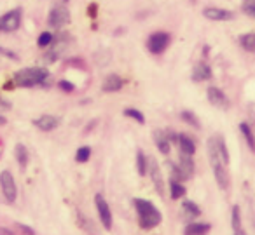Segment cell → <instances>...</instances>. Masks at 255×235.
Listing matches in <instances>:
<instances>
[{
  "mask_svg": "<svg viewBox=\"0 0 255 235\" xmlns=\"http://www.w3.org/2000/svg\"><path fill=\"white\" fill-rule=\"evenodd\" d=\"M133 204H135V209H136V214H138V221H140V227L142 228L152 230V228H156L157 225L161 223L163 214H161V211L157 209L150 200L133 199Z\"/></svg>",
  "mask_w": 255,
  "mask_h": 235,
  "instance_id": "obj_1",
  "label": "cell"
},
{
  "mask_svg": "<svg viewBox=\"0 0 255 235\" xmlns=\"http://www.w3.org/2000/svg\"><path fill=\"white\" fill-rule=\"evenodd\" d=\"M49 80V72L47 68L42 67H32V68H23V70L16 72L12 82L18 87H35V85H46Z\"/></svg>",
  "mask_w": 255,
  "mask_h": 235,
  "instance_id": "obj_2",
  "label": "cell"
},
{
  "mask_svg": "<svg viewBox=\"0 0 255 235\" xmlns=\"http://www.w3.org/2000/svg\"><path fill=\"white\" fill-rule=\"evenodd\" d=\"M208 158H210V165H212V171H213V176H215L217 185L220 186V190H227L229 188V174H227L226 165L222 164L219 154H217L213 136L208 140Z\"/></svg>",
  "mask_w": 255,
  "mask_h": 235,
  "instance_id": "obj_3",
  "label": "cell"
},
{
  "mask_svg": "<svg viewBox=\"0 0 255 235\" xmlns=\"http://www.w3.org/2000/svg\"><path fill=\"white\" fill-rule=\"evenodd\" d=\"M0 190H2V195L7 200L9 204H14L18 199V186H16L14 176L11 171H2L0 172Z\"/></svg>",
  "mask_w": 255,
  "mask_h": 235,
  "instance_id": "obj_4",
  "label": "cell"
},
{
  "mask_svg": "<svg viewBox=\"0 0 255 235\" xmlns=\"http://www.w3.org/2000/svg\"><path fill=\"white\" fill-rule=\"evenodd\" d=\"M171 44V35L166 32H154L149 35V39H147V49H149V53L156 54V56H159V54H163L164 51L168 49V46Z\"/></svg>",
  "mask_w": 255,
  "mask_h": 235,
  "instance_id": "obj_5",
  "label": "cell"
},
{
  "mask_svg": "<svg viewBox=\"0 0 255 235\" xmlns=\"http://www.w3.org/2000/svg\"><path fill=\"white\" fill-rule=\"evenodd\" d=\"M23 11L21 9H11L5 14L0 16V32L2 33H12L21 26Z\"/></svg>",
  "mask_w": 255,
  "mask_h": 235,
  "instance_id": "obj_6",
  "label": "cell"
},
{
  "mask_svg": "<svg viewBox=\"0 0 255 235\" xmlns=\"http://www.w3.org/2000/svg\"><path fill=\"white\" fill-rule=\"evenodd\" d=\"M68 40H70V37H68L67 33H63V35H60V37H54L53 44L47 47V53L44 54V63H47V65L54 63V61L61 56V53L67 49Z\"/></svg>",
  "mask_w": 255,
  "mask_h": 235,
  "instance_id": "obj_7",
  "label": "cell"
},
{
  "mask_svg": "<svg viewBox=\"0 0 255 235\" xmlns=\"http://www.w3.org/2000/svg\"><path fill=\"white\" fill-rule=\"evenodd\" d=\"M68 21H70V12H68V9L65 4H56L49 11V16H47V25H49L51 28H56V30L63 28Z\"/></svg>",
  "mask_w": 255,
  "mask_h": 235,
  "instance_id": "obj_8",
  "label": "cell"
},
{
  "mask_svg": "<svg viewBox=\"0 0 255 235\" xmlns=\"http://www.w3.org/2000/svg\"><path fill=\"white\" fill-rule=\"evenodd\" d=\"M95 206H96V211H98V218H100V221H102L103 228H105V230H112V225H114L112 211H110V206L105 197H103V193H96L95 195Z\"/></svg>",
  "mask_w": 255,
  "mask_h": 235,
  "instance_id": "obj_9",
  "label": "cell"
},
{
  "mask_svg": "<svg viewBox=\"0 0 255 235\" xmlns=\"http://www.w3.org/2000/svg\"><path fill=\"white\" fill-rule=\"evenodd\" d=\"M206 96H208V101L212 103L215 108H220V110L229 108V105H231L229 98H227L226 92H224L222 89L212 85V87H208V91H206Z\"/></svg>",
  "mask_w": 255,
  "mask_h": 235,
  "instance_id": "obj_10",
  "label": "cell"
},
{
  "mask_svg": "<svg viewBox=\"0 0 255 235\" xmlns=\"http://www.w3.org/2000/svg\"><path fill=\"white\" fill-rule=\"evenodd\" d=\"M203 16L206 19H210V21H231L234 18L233 11L220 7H205L203 9Z\"/></svg>",
  "mask_w": 255,
  "mask_h": 235,
  "instance_id": "obj_11",
  "label": "cell"
},
{
  "mask_svg": "<svg viewBox=\"0 0 255 235\" xmlns=\"http://www.w3.org/2000/svg\"><path fill=\"white\" fill-rule=\"evenodd\" d=\"M60 117L56 115H49V113H46V115H40L39 119L33 120V126L37 127V129L44 131V133H49V131H54L58 126H60Z\"/></svg>",
  "mask_w": 255,
  "mask_h": 235,
  "instance_id": "obj_12",
  "label": "cell"
},
{
  "mask_svg": "<svg viewBox=\"0 0 255 235\" xmlns=\"http://www.w3.org/2000/svg\"><path fill=\"white\" fill-rule=\"evenodd\" d=\"M147 174H150V178H152V183H154V186H156L157 193L163 197L164 195V181H163V176H161L159 165H157V162L154 160V158H149V172H147Z\"/></svg>",
  "mask_w": 255,
  "mask_h": 235,
  "instance_id": "obj_13",
  "label": "cell"
},
{
  "mask_svg": "<svg viewBox=\"0 0 255 235\" xmlns=\"http://www.w3.org/2000/svg\"><path fill=\"white\" fill-rule=\"evenodd\" d=\"M212 77H213L212 68H210V65L205 63V61H201V63H198L192 68V80L194 82H205V80H210Z\"/></svg>",
  "mask_w": 255,
  "mask_h": 235,
  "instance_id": "obj_14",
  "label": "cell"
},
{
  "mask_svg": "<svg viewBox=\"0 0 255 235\" xmlns=\"http://www.w3.org/2000/svg\"><path fill=\"white\" fill-rule=\"evenodd\" d=\"M123 85H124V80L119 77V75L110 74V75H107L105 80H103L102 91L103 92H117V91H121V89H123Z\"/></svg>",
  "mask_w": 255,
  "mask_h": 235,
  "instance_id": "obj_15",
  "label": "cell"
},
{
  "mask_svg": "<svg viewBox=\"0 0 255 235\" xmlns=\"http://www.w3.org/2000/svg\"><path fill=\"white\" fill-rule=\"evenodd\" d=\"M154 143H156L157 150H159L163 155L170 154L171 143H170V140H168V136H166V133H164V131H159V129L154 131Z\"/></svg>",
  "mask_w": 255,
  "mask_h": 235,
  "instance_id": "obj_16",
  "label": "cell"
},
{
  "mask_svg": "<svg viewBox=\"0 0 255 235\" xmlns=\"http://www.w3.org/2000/svg\"><path fill=\"white\" fill-rule=\"evenodd\" d=\"M178 148H180V154H185V155H194L196 154V143L191 136L187 134H178Z\"/></svg>",
  "mask_w": 255,
  "mask_h": 235,
  "instance_id": "obj_17",
  "label": "cell"
},
{
  "mask_svg": "<svg viewBox=\"0 0 255 235\" xmlns=\"http://www.w3.org/2000/svg\"><path fill=\"white\" fill-rule=\"evenodd\" d=\"M178 165H180L182 172L185 174V178H192L194 176V171H196V165H194V160H192L191 155H185V154H180V158H178Z\"/></svg>",
  "mask_w": 255,
  "mask_h": 235,
  "instance_id": "obj_18",
  "label": "cell"
},
{
  "mask_svg": "<svg viewBox=\"0 0 255 235\" xmlns=\"http://www.w3.org/2000/svg\"><path fill=\"white\" fill-rule=\"evenodd\" d=\"M75 218H77V225L82 228V230L86 232V234H89V235H98V230H96V227H95V223H93L91 220H89L86 214H82L81 211H77L75 213Z\"/></svg>",
  "mask_w": 255,
  "mask_h": 235,
  "instance_id": "obj_19",
  "label": "cell"
},
{
  "mask_svg": "<svg viewBox=\"0 0 255 235\" xmlns=\"http://www.w3.org/2000/svg\"><path fill=\"white\" fill-rule=\"evenodd\" d=\"M208 223H201V221H194V223H189L185 228V235H206L210 232Z\"/></svg>",
  "mask_w": 255,
  "mask_h": 235,
  "instance_id": "obj_20",
  "label": "cell"
},
{
  "mask_svg": "<svg viewBox=\"0 0 255 235\" xmlns=\"http://www.w3.org/2000/svg\"><path fill=\"white\" fill-rule=\"evenodd\" d=\"M14 157L16 160H18L19 167L25 169L26 165H28V160H30V155H28V150H26V147L23 143H18L14 147Z\"/></svg>",
  "mask_w": 255,
  "mask_h": 235,
  "instance_id": "obj_21",
  "label": "cell"
},
{
  "mask_svg": "<svg viewBox=\"0 0 255 235\" xmlns=\"http://www.w3.org/2000/svg\"><path fill=\"white\" fill-rule=\"evenodd\" d=\"M215 140V148H217V154H219L220 160H222L224 165L229 164V152H227V147H226V141H224L222 136H213Z\"/></svg>",
  "mask_w": 255,
  "mask_h": 235,
  "instance_id": "obj_22",
  "label": "cell"
},
{
  "mask_svg": "<svg viewBox=\"0 0 255 235\" xmlns=\"http://www.w3.org/2000/svg\"><path fill=\"white\" fill-rule=\"evenodd\" d=\"M240 131H241V134H243L245 141H247L248 148H250L252 152H255V134H254V131H252V127L248 126L247 122H241Z\"/></svg>",
  "mask_w": 255,
  "mask_h": 235,
  "instance_id": "obj_23",
  "label": "cell"
},
{
  "mask_svg": "<svg viewBox=\"0 0 255 235\" xmlns=\"http://www.w3.org/2000/svg\"><path fill=\"white\" fill-rule=\"evenodd\" d=\"M136 169L140 176H145L149 172V157L142 150L136 152Z\"/></svg>",
  "mask_w": 255,
  "mask_h": 235,
  "instance_id": "obj_24",
  "label": "cell"
},
{
  "mask_svg": "<svg viewBox=\"0 0 255 235\" xmlns=\"http://www.w3.org/2000/svg\"><path fill=\"white\" fill-rule=\"evenodd\" d=\"M182 209H184V213L187 214L189 218H192V220L201 216V207L196 202H192V200H185V202L182 204Z\"/></svg>",
  "mask_w": 255,
  "mask_h": 235,
  "instance_id": "obj_25",
  "label": "cell"
},
{
  "mask_svg": "<svg viewBox=\"0 0 255 235\" xmlns=\"http://www.w3.org/2000/svg\"><path fill=\"white\" fill-rule=\"evenodd\" d=\"M240 46L245 51H248V53L255 54V33H245V35H241Z\"/></svg>",
  "mask_w": 255,
  "mask_h": 235,
  "instance_id": "obj_26",
  "label": "cell"
},
{
  "mask_svg": "<svg viewBox=\"0 0 255 235\" xmlns=\"http://www.w3.org/2000/svg\"><path fill=\"white\" fill-rule=\"evenodd\" d=\"M166 165H168V171H170V176H171V181H185V174L182 172V169H180V165L178 164H173V162H166Z\"/></svg>",
  "mask_w": 255,
  "mask_h": 235,
  "instance_id": "obj_27",
  "label": "cell"
},
{
  "mask_svg": "<svg viewBox=\"0 0 255 235\" xmlns=\"http://www.w3.org/2000/svg\"><path fill=\"white\" fill-rule=\"evenodd\" d=\"M185 186L182 185L180 181H170V195H171V199L173 200H177V199H182V197L185 195Z\"/></svg>",
  "mask_w": 255,
  "mask_h": 235,
  "instance_id": "obj_28",
  "label": "cell"
},
{
  "mask_svg": "<svg viewBox=\"0 0 255 235\" xmlns=\"http://www.w3.org/2000/svg\"><path fill=\"white\" fill-rule=\"evenodd\" d=\"M180 119L184 120V122H187L191 127H194V129H199V127H201V124H199V119L196 117L194 112H191V110H184V112L180 113Z\"/></svg>",
  "mask_w": 255,
  "mask_h": 235,
  "instance_id": "obj_29",
  "label": "cell"
},
{
  "mask_svg": "<svg viewBox=\"0 0 255 235\" xmlns=\"http://www.w3.org/2000/svg\"><path fill=\"white\" fill-rule=\"evenodd\" d=\"M231 225H233L234 232L241 230V213H240V207L238 206H234L233 211H231Z\"/></svg>",
  "mask_w": 255,
  "mask_h": 235,
  "instance_id": "obj_30",
  "label": "cell"
},
{
  "mask_svg": "<svg viewBox=\"0 0 255 235\" xmlns=\"http://www.w3.org/2000/svg\"><path fill=\"white\" fill-rule=\"evenodd\" d=\"M89 158H91V148L89 147H81L77 152H75V160H77L79 164H84V162H88Z\"/></svg>",
  "mask_w": 255,
  "mask_h": 235,
  "instance_id": "obj_31",
  "label": "cell"
},
{
  "mask_svg": "<svg viewBox=\"0 0 255 235\" xmlns=\"http://www.w3.org/2000/svg\"><path fill=\"white\" fill-rule=\"evenodd\" d=\"M124 115L129 117V119H133V120H136L138 124H145V115L136 108H124Z\"/></svg>",
  "mask_w": 255,
  "mask_h": 235,
  "instance_id": "obj_32",
  "label": "cell"
},
{
  "mask_svg": "<svg viewBox=\"0 0 255 235\" xmlns=\"http://www.w3.org/2000/svg\"><path fill=\"white\" fill-rule=\"evenodd\" d=\"M54 40V35L51 32H42L39 35V39H37V46L42 47V49H46V47H49L51 44H53Z\"/></svg>",
  "mask_w": 255,
  "mask_h": 235,
  "instance_id": "obj_33",
  "label": "cell"
},
{
  "mask_svg": "<svg viewBox=\"0 0 255 235\" xmlns=\"http://www.w3.org/2000/svg\"><path fill=\"white\" fill-rule=\"evenodd\" d=\"M16 228H18L21 235H35V230H33L32 227H28V225H25V223H16Z\"/></svg>",
  "mask_w": 255,
  "mask_h": 235,
  "instance_id": "obj_34",
  "label": "cell"
},
{
  "mask_svg": "<svg viewBox=\"0 0 255 235\" xmlns=\"http://www.w3.org/2000/svg\"><path fill=\"white\" fill-rule=\"evenodd\" d=\"M58 87H60L63 92H74L75 91V85L72 84L70 80H60L58 82Z\"/></svg>",
  "mask_w": 255,
  "mask_h": 235,
  "instance_id": "obj_35",
  "label": "cell"
},
{
  "mask_svg": "<svg viewBox=\"0 0 255 235\" xmlns=\"http://www.w3.org/2000/svg\"><path fill=\"white\" fill-rule=\"evenodd\" d=\"M0 56H4V58H9V60H19L18 58V54L14 53V51H11V49H5V47H2L0 46Z\"/></svg>",
  "mask_w": 255,
  "mask_h": 235,
  "instance_id": "obj_36",
  "label": "cell"
},
{
  "mask_svg": "<svg viewBox=\"0 0 255 235\" xmlns=\"http://www.w3.org/2000/svg\"><path fill=\"white\" fill-rule=\"evenodd\" d=\"M164 133H166V136H168V140H170V143H175V145L178 143V134L175 133V131L166 129V131H164Z\"/></svg>",
  "mask_w": 255,
  "mask_h": 235,
  "instance_id": "obj_37",
  "label": "cell"
},
{
  "mask_svg": "<svg viewBox=\"0 0 255 235\" xmlns=\"http://www.w3.org/2000/svg\"><path fill=\"white\" fill-rule=\"evenodd\" d=\"M96 9H98V5H96V4H91V5H89L88 14L91 16V18H96Z\"/></svg>",
  "mask_w": 255,
  "mask_h": 235,
  "instance_id": "obj_38",
  "label": "cell"
},
{
  "mask_svg": "<svg viewBox=\"0 0 255 235\" xmlns=\"http://www.w3.org/2000/svg\"><path fill=\"white\" fill-rule=\"evenodd\" d=\"M0 235H16V234L11 230V228H7V227H0Z\"/></svg>",
  "mask_w": 255,
  "mask_h": 235,
  "instance_id": "obj_39",
  "label": "cell"
},
{
  "mask_svg": "<svg viewBox=\"0 0 255 235\" xmlns=\"http://www.w3.org/2000/svg\"><path fill=\"white\" fill-rule=\"evenodd\" d=\"M0 108H2V110H9V108H11V103L0 98Z\"/></svg>",
  "mask_w": 255,
  "mask_h": 235,
  "instance_id": "obj_40",
  "label": "cell"
},
{
  "mask_svg": "<svg viewBox=\"0 0 255 235\" xmlns=\"http://www.w3.org/2000/svg\"><path fill=\"white\" fill-rule=\"evenodd\" d=\"M243 11L247 12L250 18H255V5H254V7H243Z\"/></svg>",
  "mask_w": 255,
  "mask_h": 235,
  "instance_id": "obj_41",
  "label": "cell"
},
{
  "mask_svg": "<svg viewBox=\"0 0 255 235\" xmlns=\"http://www.w3.org/2000/svg\"><path fill=\"white\" fill-rule=\"evenodd\" d=\"M255 0H243V7H254Z\"/></svg>",
  "mask_w": 255,
  "mask_h": 235,
  "instance_id": "obj_42",
  "label": "cell"
},
{
  "mask_svg": "<svg viewBox=\"0 0 255 235\" xmlns=\"http://www.w3.org/2000/svg\"><path fill=\"white\" fill-rule=\"evenodd\" d=\"M5 124H7V119H5L4 115H0V127L5 126Z\"/></svg>",
  "mask_w": 255,
  "mask_h": 235,
  "instance_id": "obj_43",
  "label": "cell"
},
{
  "mask_svg": "<svg viewBox=\"0 0 255 235\" xmlns=\"http://www.w3.org/2000/svg\"><path fill=\"white\" fill-rule=\"evenodd\" d=\"M234 235H247V234H245V230H243V228H241V230L234 232Z\"/></svg>",
  "mask_w": 255,
  "mask_h": 235,
  "instance_id": "obj_44",
  "label": "cell"
},
{
  "mask_svg": "<svg viewBox=\"0 0 255 235\" xmlns=\"http://www.w3.org/2000/svg\"><path fill=\"white\" fill-rule=\"evenodd\" d=\"M254 230H255V223H254Z\"/></svg>",
  "mask_w": 255,
  "mask_h": 235,
  "instance_id": "obj_45",
  "label": "cell"
},
{
  "mask_svg": "<svg viewBox=\"0 0 255 235\" xmlns=\"http://www.w3.org/2000/svg\"><path fill=\"white\" fill-rule=\"evenodd\" d=\"M63 2H68V0H63Z\"/></svg>",
  "mask_w": 255,
  "mask_h": 235,
  "instance_id": "obj_46",
  "label": "cell"
}]
</instances>
